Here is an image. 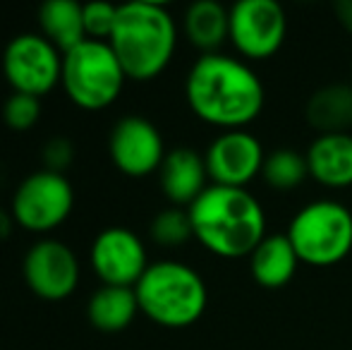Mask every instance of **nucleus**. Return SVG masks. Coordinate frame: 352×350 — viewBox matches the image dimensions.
<instances>
[{
  "instance_id": "1",
  "label": "nucleus",
  "mask_w": 352,
  "mask_h": 350,
  "mask_svg": "<svg viewBox=\"0 0 352 350\" xmlns=\"http://www.w3.org/2000/svg\"><path fill=\"white\" fill-rule=\"evenodd\" d=\"M185 98L201 122L228 132L245 130L261 116L266 91L250 63L226 53H209L192 63Z\"/></svg>"
},
{
  "instance_id": "2",
  "label": "nucleus",
  "mask_w": 352,
  "mask_h": 350,
  "mask_svg": "<svg viewBox=\"0 0 352 350\" xmlns=\"http://www.w3.org/2000/svg\"><path fill=\"white\" fill-rule=\"evenodd\" d=\"M187 211L197 243L221 259L250 257L266 238L264 206L242 187L209 185Z\"/></svg>"
},
{
  "instance_id": "3",
  "label": "nucleus",
  "mask_w": 352,
  "mask_h": 350,
  "mask_svg": "<svg viewBox=\"0 0 352 350\" xmlns=\"http://www.w3.org/2000/svg\"><path fill=\"white\" fill-rule=\"evenodd\" d=\"M127 80L151 82L170 65L177 48V22L161 3L135 0L118 8V22L108 39Z\"/></svg>"
},
{
  "instance_id": "4",
  "label": "nucleus",
  "mask_w": 352,
  "mask_h": 350,
  "mask_svg": "<svg viewBox=\"0 0 352 350\" xmlns=\"http://www.w3.org/2000/svg\"><path fill=\"white\" fill-rule=\"evenodd\" d=\"M140 312L166 329H187L201 319L209 290L197 269L177 259H158L135 285Z\"/></svg>"
},
{
  "instance_id": "5",
  "label": "nucleus",
  "mask_w": 352,
  "mask_h": 350,
  "mask_svg": "<svg viewBox=\"0 0 352 350\" xmlns=\"http://www.w3.org/2000/svg\"><path fill=\"white\" fill-rule=\"evenodd\" d=\"M127 75L108 41L87 39L63 53L60 87L82 111H103L122 94Z\"/></svg>"
},
{
  "instance_id": "6",
  "label": "nucleus",
  "mask_w": 352,
  "mask_h": 350,
  "mask_svg": "<svg viewBox=\"0 0 352 350\" xmlns=\"http://www.w3.org/2000/svg\"><path fill=\"white\" fill-rule=\"evenodd\" d=\"M285 235L302 264H340L352 252V211L343 201L314 199L292 216Z\"/></svg>"
},
{
  "instance_id": "7",
  "label": "nucleus",
  "mask_w": 352,
  "mask_h": 350,
  "mask_svg": "<svg viewBox=\"0 0 352 350\" xmlns=\"http://www.w3.org/2000/svg\"><path fill=\"white\" fill-rule=\"evenodd\" d=\"M74 206V190L67 175L36 171L17 185L10 204L14 223L29 233L46 235L67 221Z\"/></svg>"
},
{
  "instance_id": "8",
  "label": "nucleus",
  "mask_w": 352,
  "mask_h": 350,
  "mask_svg": "<svg viewBox=\"0 0 352 350\" xmlns=\"http://www.w3.org/2000/svg\"><path fill=\"white\" fill-rule=\"evenodd\" d=\"M0 72L12 91L41 98L60 87L63 53L41 34H17L3 48Z\"/></svg>"
},
{
  "instance_id": "9",
  "label": "nucleus",
  "mask_w": 352,
  "mask_h": 350,
  "mask_svg": "<svg viewBox=\"0 0 352 350\" xmlns=\"http://www.w3.org/2000/svg\"><path fill=\"white\" fill-rule=\"evenodd\" d=\"M285 36L287 17L276 0H240L230 8V43L245 63L274 58Z\"/></svg>"
},
{
  "instance_id": "10",
  "label": "nucleus",
  "mask_w": 352,
  "mask_h": 350,
  "mask_svg": "<svg viewBox=\"0 0 352 350\" xmlns=\"http://www.w3.org/2000/svg\"><path fill=\"white\" fill-rule=\"evenodd\" d=\"M22 274L34 295L48 303H60L77 290L82 269L70 245L56 238H41L24 254Z\"/></svg>"
},
{
  "instance_id": "11",
  "label": "nucleus",
  "mask_w": 352,
  "mask_h": 350,
  "mask_svg": "<svg viewBox=\"0 0 352 350\" xmlns=\"http://www.w3.org/2000/svg\"><path fill=\"white\" fill-rule=\"evenodd\" d=\"M108 154L122 175L146 177L158 173L166 159L161 130L142 116H127L113 125L108 135Z\"/></svg>"
},
{
  "instance_id": "12",
  "label": "nucleus",
  "mask_w": 352,
  "mask_h": 350,
  "mask_svg": "<svg viewBox=\"0 0 352 350\" xmlns=\"http://www.w3.org/2000/svg\"><path fill=\"white\" fill-rule=\"evenodd\" d=\"M204 161L211 185L247 190L250 182L261 177L266 151L252 132L228 130L211 142L204 151Z\"/></svg>"
},
{
  "instance_id": "13",
  "label": "nucleus",
  "mask_w": 352,
  "mask_h": 350,
  "mask_svg": "<svg viewBox=\"0 0 352 350\" xmlns=\"http://www.w3.org/2000/svg\"><path fill=\"white\" fill-rule=\"evenodd\" d=\"M89 257L103 285H120V288H135L151 264L142 238L125 226L103 228L94 238Z\"/></svg>"
},
{
  "instance_id": "14",
  "label": "nucleus",
  "mask_w": 352,
  "mask_h": 350,
  "mask_svg": "<svg viewBox=\"0 0 352 350\" xmlns=\"http://www.w3.org/2000/svg\"><path fill=\"white\" fill-rule=\"evenodd\" d=\"M158 182H161V192L170 201V206L190 209L201 197V192L209 187L204 154H199L192 146L170 149L158 168Z\"/></svg>"
},
{
  "instance_id": "15",
  "label": "nucleus",
  "mask_w": 352,
  "mask_h": 350,
  "mask_svg": "<svg viewBox=\"0 0 352 350\" xmlns=\"http://www.w3.org/2000/svg\"><path fill=\"white\" fill-rule=\"evenodd\" d=\"M309 177L329 190L352 187V135H316L305 151Z\"/></svg>"
},
{
  "instance_id": "16",
  "label": "nucleus",
  "mask_w": 352,
  "mask_h": 350,
  "mask_svg": "<svg viewBox=\"0 0 352 350\" xmlns=\"http://www.w3.org/2000/svg\"><path fill=\"white\" fill-rule=\"evenodd\" d=\"M300 264V257L285 233L266 235L250 254L252 278L266 290H278L290 283Z\"/></svg>"
},
{
  "instance_id": "17",
  "label": "nucleus",
  "mask_w": 352,
  "mask_h": 350,
  "mask_svg": "<svg viewBox=\"0 0 352 350\" xmlns=\"http://www.w3.org/2000/svg\"><path fill=\"white\" fill-rule=\"evenodd\" d=\"M305 120L319 135H345L352 130V85L336 82L316 89L305 103Z\"/></svg>"
},
{
  "instance_id": "18",
  "label": "nucleus",
  "mask_w": 352,
  "mask_h": 350,
  "mask_svg": "<svg viewBox=\"0 0 352 350\" xmlns=\"http://www.w3.org/2000/svg\"><path fill=\"white\" fill-rule=\"evenodd\" d=\"M182 34L201 56L218 53L230 41V10L216 0H197L182 14Z\"/></svg>"
},
{
  "instance_id": "19",
  "label": "nucleus",
  "mask_w": 352,
  "mask_h": 350,
  "mask_svg": "<svg viewBox=\"0 0 352 350\" xmlns=\"http://www.w3.org/2000/svg\"><path fill=\"white\" fill-rule=\"evenodd\" d=\"M137 314H140V303H137L135 288L101 285L87 305L89 322L103 333L125 331Z\"/></svg>"
},
{
  "instance_id": "20",
  "label": "nucleus",
  "mask_w": 352,
  "mask_h": 350,
  "mask_svg": "<svg viewBox=\"0 0 352 350\" xmlns=\"http://www.w3.org/2000/svg\"><path fill=\"white\" fill-rule=\"evenodd\" d=\"M38 34L46 36L60 53L72 51L74 46L87 41L84 5L74 0H48L38 8Z\"/></svg>"
},
{
  "instance_id": "21",
  "label": "nucleus",
  "mask_w": 352,
  "mask_h": 350,
  "mask_svg": "<svg viewBox=\"0 0 352 350\" xmlns=\"http://www.w3.org/2000/svg\"><path fill=\"white\" fill-rule=\"evenodd\" d=\"M309 177V166L307 156L290 146H280L266 154L264 168H261V180L276 192H292Z\"/></svg>"
},
{
  "instance_id": "22",
  "label": "nucleus",
  "mask_w": 352,
  "mask_h": 350,
  "mask_svg": "<svg viewBox=\"0 0 352 350\" xmlns=\"http://www.w3.org/2000/svg\"><path fill=\"white\" fill-rule=\"evenodd\" d=\"M148 235L161 248H182L187 240L195 238L190 211L182 206H166L151 219Z\"/></svg>"
},
{
  "instance_id": "23",
  "label": "nucleus",
  "mask_w": 352,
  "mask_h": 350,
  "mask_svg": "<svg viewBox=\"0 0 352 350\" xmlns=\"http://www.w3.org/2000/svg\"><path fill=\"white\" fill-rule=\"evenodd\" d=\"M41 118V98L29 96V94L12 91L3 103V120L10 130L14 132H27Z\"/></svg>"
},
{
  "instance_id": "24",
  "label": "nucleus",
  "mask_w": 352,
  "mask_h": 350,
  "mask_svg": "<svg viewBox=\"0 0 352 350\" xmlns=\"http://www.w3.org/2000/svg\"><path fill=\"white\" fill-rule=\"evenodd\" d=\"M118 8L120 5L101 3V0L84 5V32H87V39L108 41L118 22Z\"/></svg>"
},
{
  "instance_id": "25",
  "label": "nucleus",
  "mask_w": 352,
  "mask_h": 350,
  "mask_svg": "<svg viewBox=\"0 0 352 350\" xmlns=\"http://www.w3.org/2000/svg\"><path fill=\"white\" fill-rule=\"evenodd\" d=\"M72 161H74V146L70 140L56 137V140L46 142V146H43V164H46V171L65 175V171L72 166Z\"/></svg>"
},
{
  "instance_id": "26",
  "label": "nucleus",
  "mask_w": 352,
  "mask_h": 350,
  "mask_svg": "<svg viewBox=\"0 0 352 350\" xmlns=\"http://www.w3.org/2000/svg\"><path fill=\"white\" fill-rule=\"evenodd\" d=\"M336 17H338V24L345 29V32L352 36V0H338L333 8Z\"/></svg>"
},
{
  "instance_id": "27",
  "label": "nucleus",
  "mask_w": 352,
  "mask_h": 350,
  "mask_svg": "<svg viewBox=\"0 0 352 350\" xmlns=\"http://www.w3.org/2000/svg\"><path fill=\"white\" fill-rule=\"evenodd\" d=\"M12 226H17L12 219V214L5 211V209H0V238H8L10 230H12Z\"/></svg>"
},
{
  "instance_id": "28",
  "label": "nucleus",
  "mask_w": 352,
  "mask_h": 350,
  "mask_svg": "<svg viewBox=\"0 0 352 350\" xmlns=\"http://www.w3.org/2000/svg\"><path fill=\"white\" fill-rule=\"evenodd\" d=\"M0 58H3V51H0Z\"/></svg>"
}]
</instances>
